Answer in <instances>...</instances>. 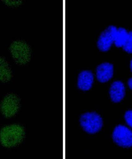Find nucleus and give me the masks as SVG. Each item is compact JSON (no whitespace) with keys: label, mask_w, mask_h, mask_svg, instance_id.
<instances>
[{"label":"nucleus","mask_w":132,"mask_h":159,"mask_svg":"<svg viewBox=\"0 0 132 159\" xmlns=\"http://www.w3.org/2000/svg\"><path fill=\"white\" fill-rule=\"evenodd\" d=\"M25 136L26 131L21 125H7L2 129L0 131V142L4 147H15L23 142Z\"/></svg>","instance_id":"f257e3e1"},{"label":"nucleus","mask_w":132,"mask_h":159,"mask_svg":"<svg viewBox=\"0 0 132 159\" xmlns=\"http://www.w3.org/2000/svg\"><path fill=\"white\" fill-rule=\"evenodd\" d=\"M79 121L82 129L89 134H95L99 132L102 129L104 123L101 116L93 111L81 114Z\"/></svg>","instance_id":"f03ea898"},{"label":"nucleus","mask_w":132,"mask_h":159,"mask_svg":"<svg viewBox=\"0 0 132 159\" xmlns=\"http://www.w3.org/2000/svg\"><path fill=\"white\" fill-rule=\"evenodd\" d=\"M10 52L14 61L20 66L26 64L31 58V47L24 41H14L10 46Z\"/></svg>","instance_id":"7ed1b4c3"},{"label":"nucleus","mask_w":132,"mask_h":159,"mask_svg":"<svg viewBox=\"0 0 132 159\" xmlns=\"http://www.w3.org/2000/svg\"><path fill=\"white\" fill-rule=\"evenodd\" d=\"M20 106V99L18 95L10 93L3 98L0 105V109L2 115L6 118H9L17 114Z\"/></svg>","instance_id":"20e7f679"},{"label":"nucleus","mask_w":132,"mask_h":159,"mask_svg":"<svg viewBox=\"0 0 132 159\" xmlns=\"http://www.w3.org/2000/svg\"><path fill=\"white\" fill-rule=\"evenodd\" d=\"M112 138L114 142L121 147L132 146V131L125 125H119L113 131Z\"/></svg>","instance_id":"39448f33"},{"label":"nucleus","mask_w":132,"mask_h":159,"mask_svg":"<svg viewBox=\"0 0 132 159\" xmlns=\"http://www.w3.org/2000/svg\"><path fill=\"white\" fill-rule=\"evenodd\" d=\"M117 28L114 25H110L102 32L97 41L98 50L107 52L111 49L114 43V39Z\"/></svg>","instance_id":"423d86ee"},{"label":"nucleus","mask_w":132,"mask_h":159,"mask_svg":"<svg viewBox=\"0 0 132 159\" xmlns=\"http://www.w3.org/2000/svg\"><path fill=\"white\" fill-rule=\"evenodd\" d=\"M114 72L113 65L105 62L100 63L97 66L95 69V77L99 82L105 83L112 79Z\"/></svg>","instance_id":"0eeeda50"},{"label":"nucleus","mask_w":132,"mask_h":159,"mask_svg":"<svg viewBox=\"0 0 132 159\" xmlns=\"http://www.w3.org/2000/svg\"><path fill=\"white\" fill-rule=\"evenodd\" d=\"M94 78L93 71L89 70H83L79 73L77 78L78 88L82 91H89L93 87Z\"/></svg>","instance_id":"6e6552de"},{"label":"nucleus","mask_w":132,"mask_h":159,"mask_svg":"<svg viewBox=\"0 0 132 159\" xmlns=\"http://www.w3.org/2000/svg\"><path fill=\"white\" fill-rule=\"evenodd\" d=\"M109 94L113 102H121L125 98V88L123 83L119 80L113 82L110 87Z\"/></svg>","instance_id":"1a4fd4ad"},{"label":"nucleus","mask_w":132,"mask_h":159,"mask_svg":"<svg viewBox=\"0 0 132 159\" xmlns=\"http://www.w3.org/2000/svg\"><path fill=\"white\" fill-rule=\"evenodd\" d=\"M12 77V71L9 63L4 58L0 57V81L8 82Z\"/></svg>","instance_id":"9d476101"},{"label":"nucleus","mask_w":132,"mask_h":159,"mask_svg":"<svg viewBox=\"0 0 132 159\" xmlns=\"http://www.w3.org/2000/svg\"><path fill=\"white\" fill-rule=\"evenodd\" d=\"M129 32L123 27L117 28L114 39V43L116 47H122L128 39Z\"/></svg>","instance_id":"9b49d317"},{"label":"nucleus","mask_w":132,"mask_h":159,"mask_svg":"<svg viewBox=\"0 0 132 159\" xmlns=\"http://www.w3.org/2000/svg\"><path fill=\"white\" fill-rule=\"evenodd\" d=\"M122 48L126 53L132 54V30L129 32L128 39Z\"/></svg>","instance_id":"f8f14e48"},{"label":"nucleus","mask_w":132,"mask_h":159,"mask_svg":"<svg viewBox=\"0 0 132 159\" xmlns=\"http://www.w3.org/2000/svg\"><path fill=\"white\" fill-rule=\"evenodd\" d=\"M124 117L126 123L132 129V110H128L125 113Z\"/></svg>","instance_id":"ddd939ff"},{"label":"nucleus","mask_w":132,"mask_h":159,"mask_svg":"<svg viewBox=\"0 0 132 159\" xmlns=\"http://www.w3.org/2000/svg\"><path fill=\"white\" fill-rule=\"evenodd\" d=\"M5 4L9 7H14L20 6L22 4V1H3Z\"/></svg>","instance_id":"4468645a"},{"label":"nucleus","mask_w":132,"mask_h":159,"mask_svg":"<svg viewBox=\"0 0 132 159\" xmlns=\"http://www.w3.org/2000/svg\"><path fill=\"white\" fill-rule=\"evenodd\" d=\"M128 84L129 87L130 89L132 90V77L129 80Z\"/></svg>","instance_id":"2eb2a0df"},{"label":"nucleus","mask_w":132,"mask_h":159,"mask_svg":"<svg viewBox=\"0 0 132 159\" xmlns=\"http://www.w3.org/2000/svg\"><path fill=\"white\" fill-rule=\"evenodd\" d=\"M130 69H131V71L132 73V60H131V62H130Z\"/></svg>","instance_id":"dca6fc26"}]
</instances>
